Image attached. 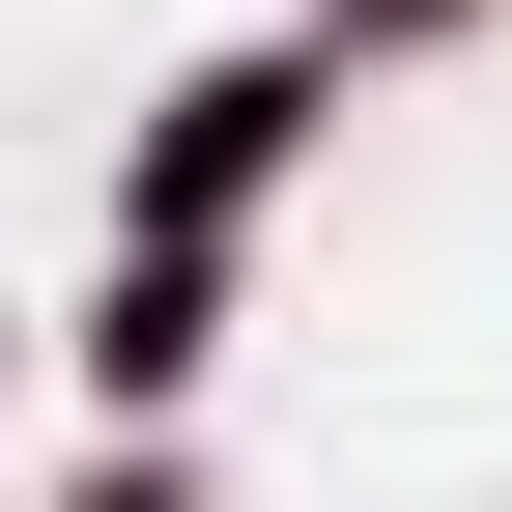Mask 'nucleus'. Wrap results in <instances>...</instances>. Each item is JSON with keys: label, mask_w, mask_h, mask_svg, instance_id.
<instances>
[{"label": "nucleus", "mask_w": 512, "mask_h": 512, "mask_svg": "<svg viewBox=\"0 0 512 512\" xmlns=\"http://www.w3.org/2000/svg\"><path fill=\"white\" fill-rule=\"evenodd\" d=\"M285 57H228V86H171L143 114V285H228V200H256V171H285Z\"/></svg>", "instance_id": "1"}, {"label": "nucleus", "mask_w": 512, "mask_h": 512, "mask_svg": "<svg viewBox=\"0 0 512 512\" xmlns=\"http://www.w3.org/2000/svg\"><path fill=\"white\" fill-rule=\"evenodd\" d=\"M342 29H456V0H342Z\"/></svg>", "instance_id": "2"}, {"label": "nucleus", "mask_w": 512, "mask_h": 512, "mask_svg": "<svg viewBox=\"0 0 512 512\" xmlns=\"http://www.w3.org/2000/svg\"><path fill=\"white\" fill-rule=\"evenodd\" d=\"M86 512H171V484H86Z\"/></svg>", "instance_id": "3"}]
</instances>
